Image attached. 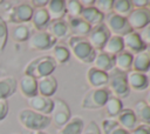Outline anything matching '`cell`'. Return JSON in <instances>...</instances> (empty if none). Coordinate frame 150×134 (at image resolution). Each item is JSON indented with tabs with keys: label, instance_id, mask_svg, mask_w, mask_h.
<instances>
[{
	"label": "cell",
	"instance_id": "18",
	"mask_svg": "<svg viewBox=\"0 0 150 134\" xmlns=\"http://www.w3.org/2000/svg\"><path fill=\"white\" fill-rule=\"evenodd\" d=\"M57 89V80L53 75H48L38 80V94L52 98Z\"/></svg>",
	"mask_w": 150,
	"mask_h": 134
},
{
	"label": "cell",
	"instance_id": "7",
	"mask_svg": "<svg viewBox=\"0 0 150 134\" xmlns=\"http://www.w3.org/2000/svg\"><path fill=\"white\" fill-rule=\"evenodd\" d=\"M70 118L71 112L68 103L60 98L54 99V106L50 113V121L54 123V126L61 128L70 120Z\"/></svg>",
	"mask_w": 150,
	"mask_h": 134
},
{
	"label": "cell",
	"instance_id": "12",
	"mask_svg": "<svg viewBox=\"0 0 150 134\" xmlns=\"http://www.w3.org/2000/svg\"><path fill=\"white\" fill-rule=\"evenodd\" d=\"M122 40H123V45H124V51H127L128 53H130L132 55L138 54L141 52H145V49L148 47L142 41L138 32H135V31H131L130 33L123 35Z\"/></svg>",
	"mask_w": 150,
	"mask_h": 134
},
{
	"label": "cell",
	"instance_id": "20",
	"mask_svg": "<svg viewBox=\"0 0 150 134\" xmlns=\"http://www.w3.org/2000/svg\"><path fill=\"white\" fill-rule=\"evenodd\" d=\"M32 25L36 31H46L49 22H50V18L49 14L46 9V7L43 8H34L33 11V15H32Z\"/></svg>",
	"mask_w": 150,
	"mask_h": 134
},
{
	"label": "cell",
	"instance_id": "10",
	"mask_svg": "<svg viewBox=\"0 0 150 134\" xmlns=\"http://www.w3.org/2000/svg\"><path fill=\"white\" fill-rule=\"evenodd\" d=\"M110 35L111 34H110L109 29L107 28V26L103 22V24H101V25L95 26V27L91 28L90 33L87 35V40L91 45V47L96 52H98V51H102L103 49V47L107 43V41H108V39H109Z\"/></svg>",
	"mask_w": 150,
	"mask_h": 134
},
{
	"label": "cell",
	"instance_id": "39",
	"mask_svg": "<svg viewBox=\"0 0 150 134\" xmlns=\"http://www.w3.org/2000/svg\"><path fill=\"white\" fill-rule=\"evenodd\" d=\"M81 134H101V128L95 121H89L82 129Z\"/></svg>",
	"mask_w": 150,
	"mask_h": 134
},
{
	"label": "cell",
	"instance_id": "49",
	"mask_svg": "<svg viewBox=\"0 0 150 134\" xmlns=\"http://www.w3.org/2000/svg\"><path fill=\"white\" fill-rule=\"evenodd\" d=\"M146 53H148V54H149V56H150V47L148 48V51H146Z\"/></svg>",
	"mask_w": 150,
	"mask_h": 134
},
{
	"label": "cell",
	"instance_id": "15",
	"mask_svg": "<svg viewBox=\"0 0 150 134\" xmlns=\"http://www.w3.org/2000/svg\"><path fill=\"white\" fill-rule=\"evenodd\" d=\"M127 81L130 91L139 92L144 91L149 87V81H148V75L144 73L135 72V71H129L127 72Z\"/></svg>",
	"mask_w": 150,
	"mask_h": 134
},
{
	"label": "cell",
	"instance_id": "8",
	"mask_svg": "<svg viewBox=\"0 0 150 134\" xmlns=\"http://www.w3.org/2000/svg\"><path fill=\"white\" fill-rule=\"evenodd\" d=\"M56 41L47 31H35L28 39V47L34 51H47L52 49L56 45Z\"/></svg>",
	"mask_w": 150,
	"mask_h": 134
},
{
	"label": "cell",
	"instance_id": "17",
	"mask_svg": "<svg viewBox=\"0 0 150 134\" xmlns=\"http://www.w3.org/2000/svg\"><path fill=\"white\" fill-rule=\"evenodd\" d=\"M19 89L22 96H25L26 99H30L35 95H38V80L23 74L20 80H19Z\"/></svg>",
	"mask_w": 150,
	"mask_h": 134
},
{
	"label": "cell",
	"instance_id": "25",
	"mask_svg": "<svg viewBox=\"0 0 150 134\" xmlns=\"http://www.w3.org/2000/svg\"><path fill=\"white\" fill-rule=\"evenodd\" d=\"M18 81L14 76L0 78V99H7L16 92Z\"/></svg>",
	"mask_w": 150,
	"mask_h": 134
},
{
	"label": "cell",
	"instance_id": "31",
	"mask_svg": "<svg viewBox=\"0 0 150 134\" xmlns=\"http://www.w3.org/2000/svg\"><path fill=\"white\" fill-rule=\"evenodd\" d=\"M132 59H134V55L128 53L127 51L118 53L117 55H115V68L121 72H125V73L131 71Z\"/></svg>",
	"mask_w": 150,
	"mask_h": 134
},
{
	"label": "cell",
	"instance_id": "16",
	"mask_svg": "<svg viewBox=\"0 0 150 134\" xmlns=\"http://www.w3.org/2000/svg\"><path fill=\"white\" fill-rule=\"evenodd\" d=\"M91 63H93L94 68L108 73L115 68V56H112L103 51H98V52H96V55Z\"/></svg>",
	"mask_w": 150,
	"mask_h": 134
},
{
	"label": "cell",
	"instance_id": "27",
	"mask_svg": "<svg viewBox=\"0 0 150 134\" xmlns=\"http://www.w3.org/2000/svg\"><path fill=\"white\" fill-rule=\"evenodd\" d=\"M84 127V122L81 116L70 118V120L61 128H59L56 134H81Z\"/></svg>",
	"mask_w": 150,
	"mask_h": 134
},
{
	"label": "cell",
	"instance_id": "13",
	"mask_svg": "<svg viewBox=\"0 0 150 134\" xmlns=\"http://www.w3.org/2000/svg\"><path fill=\"white\" fill-rule=\"evenodd\" d=\"M27 103L32 110L43 115H49L54 106V100L52 98H46L38 94L30 99H27Z\"/></svg>",
	"mask_w": 150,
	"mask_h": 134
},
{
	"label": "cell",
	"instance_id": "44",
	"mask_svg": "<svg viewBox=\"0 0 150 134\" xmlns=\"http://www.w3.org/2000/svg\"><path fill=\"white\" fill-rule=\"evenodd\" d=\"M47 2H48L47 0H33L30 5H33V7L35 8H43L47 6Z\"/></svg>",
	"mask_w": 150,
	"mask_h": 134
},
{
	"label": "cell",
	"instance_id": "5",
	"mask_svg": "<svg viewBox=\"0 0 150 134\" xmlns=\"http://www.w3.org/2000/svg\"><path fill=\"white\" fill-rule=\"evenodd\" d=\"M110 93L108 88H91L89 89L81 100V108L83 109H100L104 107L108 101Z\"/></svg>",
	"mask_w": 150,
	"mask_h": 134
},
{
	"label": "cell",
	"instance_id": "9",
	"mask_svg": "<svg viewBox=\"0 0 150 134\" xmlns=\"http://www.w3.org/2000/svg\"><path fill=\"white\" fill-rule=\"evenodd\" d=\"M34 7L30 2H21L16 6H13L8 12V21L15 25L27 24L32 20Z\"/></svg>",
	"mask_w": 150,
	"mask_h": 134
},
{
	"label": "cell",
	"instance_id": "37",
	"mask_svg": "<svg viewBox=\"0 0 150 134\" xmlns=\"http://www.w3.org/2000/svg\"><path fill=\"white\" fill-rule=\"evenodd\" d=\"M8 39V26L6 20L0 16V53L5 49Z\"/></svg>",
	"mask_w": 150,
	"mask_h": 134
},
{
	"label": "cell",
	"instance_id": "41",
	"mask_svg": "<svg viewBox=\"0 0 150 134\" xmlns=\"http://www.w3.org/2000/svg\"><path fill=\"white\" fill-rule=\"evenodd\" d=\"M8 112H9V106L7 100L0 99V121H2L8 115Z\"/></svg>",
	"mask_w": 150,
	"mask_h": 134
},
{
	"label": "cell",
	"instance_id": "34",
	"mask_svg": "<svg viewBox=\"0 0 150 134\" xmlns=\"http://www.w3.org/2000/svg\"><path fill=\"white\" fill-rule=\"evenodd\" d=\"M102 128L104 134H129L128 130L122 128L116 119H105L102 121Z\"/></svg>",
	"mask_w": 150,
	"mask_h": 134
},
{
	"label": "cell",
	"instance_id": "50",
	"mask_svg": "<svg viewBox=\"0 0 150 134\" xmlns=\"http://www.w3.org/2000/svg\"><path fill=\"white\" fill-rule=\"evenodd\" d=\"M148 81H149V87H150V76H148Z\"/></svg>",
	"mask_w": 150,
	"mask_h": 134
},
{
	"label": "cell",
	"instance_id": "11",
	"mask_svg": "<svg viewBox=\"0 0 150 134\" xmlns=\"http://www.w3.org/2000/svg\"><path fill=\"white\" fill-rule=\"evenodd\" d=\"M127 20L132 31L139 32L150 24V11L145 8H134L127 16Z\"/></svg>",
	"mask_w": 150,
	"mask_h": 134
},
{
	"label": "cell",
	"instance_id": "14",
	"mask_svg": "<svg viewBox=\"0 0 150 134\" xmlns=\"http://www.w3.org/2000/svg\"><path fill=\"white\" fill-rule=\"evenodd\" d=\"M68 27H69V32L74 35V36H82V38H87V35L90 33L91 31V26L88 25L82 18L77 16V18H70L67 16L66 19Z\"/></svg>",
	"mask_w": 150,
	"mask_h": 134
},
{
	"label": "cell",
	"instance_id": "45",
	"mask_svg": "<svg viewBox=\"0 0 150 134\" xmlns=\"http://www.w3.org/2000/svg\"><path fill=\"white\" fill-rule=\"evenodd\" d=\"M80 4L83 8H88V7H94L95 5V0H80Z\"/></svg>",
	"mask_w": 150,
	"mask_h": 134
},
{
	"label": "cell",
	"instance_id": "21",
	"mask_svg": "<svg viewBox=\"0 0 150 134\" xmlns=\"http://www.w3.org/2000/svg\"><path fill=\"white\" fill-rule=\"evenodd\" d=\"M53 38L57 39H63L69 34V27L66 21V19L61 20H50L47 29H46Z\"/></svg>",
	"mask_w": 150,
	"mask_h": 134
},
{
	"label": "cell",
	"instance_id": "40",
	"mask_svg": "<svg viewBox=\"0 0 150 134\" xmlns=\"http://www.w3.org/2000/svg\"><path fill=\"white\" fill-rule=\"evenodd\" d=\"M138 34H139L142 41H143L146 46L150 47V24H149L148 26H145L143 29H141V31L138 32Z\"/></svg>",
	"mask_w": 150,
	"mask_h": 134
},
{
	"label": "cell",
	"instance_id": "22",
	"mask_svg": "<svg viewBox=\"0 0 150 134\" xmlns=\"http://www.w3.org/2000/svg\"><path fill=\"white\" fill-rule=\"evenodd\" d=\"M116 121L128 132L132 130L137 126V118L131 108H123L122 112L116 116Z\"/></svg>",
	"mask_w": 150,
	"mask_h": 134
},
{
	"label": "cell",
	"instance_id": "23",
	"mask_svg": "<svg viewBox=\"0 0 150 134\" xmlns=\"http://www.w3.org/2000/svg\"><path fill=\"white\" fill-rule=\"evenodd\" d=\"M46 9L49 14L50 20H61L67 15L64 0H49L47 2Z\"/></svg>",
	"mask_w": 150,
	"mask_h": 134
},
{
	"label": "cell",
	"instance_id": "26",
	"mask_svg": "<svg viewBox=\"0 0 150 134\" xmlns=\"http://www.w3.org/2000/svg\"><path fill=\"white\" fill-rule=\"evenodd\" d=\"M131 71L144 73V74L150 71V56L146 53V51L145 52H141V53L134 55Z\"/></svg>",
	"mask_w": 150,
	"mask_h": 134
},
{
	"label": "cell",
	"instance_id": "4",
	"mask_svg": "<svg viewBox=\"0 0 150 134\" xmlns=\"http://www.w3.org/2000/svg\"><path fill=\"white\" fill-rule=\"evenodd\" d=\"M108 91L112 96L118 99H124L130 94V88L127 81V73L121 72L116 68L111 69L108 73Z\"/></svg>",
	"mask_w": 150,
	"mask_h": 134
},
{
	"label": "cell",
	"instance_id": "47",
	"mask_svg": "<svg viewBox=\"0 0 150 134\" xmlns=\"http://www.w3.org/2000/svg\"><path fill=\"white\" fill-rule=\"evenodd\" d=\"M149 106H150V91L148 92V94H146V96H145V100H144Z\"/></svg>",
	"mask_w": 150,
	"mask_h": 134
},
{
	"label": "cell",
	"instance_id": "29",
	"mask_svg": "<svg viewBox=\"0 0 150 134\" xmlns=\"http://www.w3.org/2000/svg\"><path fill=\"white\" fill-rule=\"evenodd\" d=\"M32 28L28 24H20V25H14L11 32V35L14 41L16 42H23L28 41L29 36L32 35Z\"/></svg>",
	"mask_w": 150,
	"mask_h": 134
},
{
	"label": "cell",
	"instance_id": "35",
	"mask_svg": "<svg viewBox=\"0 0 150 134\" xmlns=\"http://www.w3.org/2000/svg\"><path fill=\"white\" fill-rule=\"evenodd\" d=\"M132 9H134V7H132L130 0H114L112 13H115L120 16L127 18Z\"/></svg>",
	"mask_w": 150,
	"mask_h": 134
},
{
	"label": "cell",
	"instance_id": "3",
	"mask_svg": "<svg viewBox=\"0 0 150 134\" xmlns=\"http://www.w3.org/2000/svg\"><path fill=\"white\" fill-rule=\"evenodd\" d=\"M19 122L28 130H43L47 128L52 121L49 115H43L30 108H23L18 114Z\"/></svg>",
	"mask_w": 150,
	"mask_h": 134
},
{
	"label": "cell",
	"instance_id": "32",
	"mask_svg": "<svg viewBox=\"0 0 150 134\" xmlns=\"http://www.w3.org/2000/svg\"><path fill=\"white\" fill-rule=\"evenodd\" d=\"M50 56L54 59L56 65H63V63L68 62V60L70 59V52H69L67 46L61 45V43H56L52 48V55Z\"/></svg>",
	"mask_w": 150,
	"mask_h": 134
},
{
	"label": "cell",
	"instance_id": "2",
	"mask_svg": "<svg viewBox=\"0 0 150 134\" xmlns=\"http://www.w3.org/2000/svg\"><path fill=\"white\" fill-rule=\"evenodd\" d=\"M67 43H68V49H69L70 54H73L80 62H82V63H91L93 62V60L96 55V51L88 42L87 38L71 35L68 38Z\"/></svg>",
	"mask_w": 150,
	"mask_h": 134
},
{
	"label": "cell",
	"instance_id": "38",
	"mask_svg": "<svg viewBox=\"0 0 150 134\" xmlns=\"http://www.w3.org/2000/svg\"><path fill=\"white\" fill-rule=\"evenodd\" d=\"M112 5H114V0H95L94 7L98 9L102 14L107 15L112 12Z\"/></svg>",
	"mask_w": 150,
	"mask_h": 134
},
{
	"label": "cell",
	"instance_id": "24",
	"mask_svg": "<svg viewBox=\"0 0 150 134\" xmlns=\"http://www.w3.org/2000/svg\"><path fill=\"white\" fill-rule=\"evenodd\" d=\"M80 18H82L88 25L93 27L95 26H98L104 22V18L105 15L102 14L98 9H96L95 7H88V8H83L82 12H81V15Z\"/></svg>",
	"mask_w": 150,
	"mask_h": 134
},
{
	"label": "cell",
	"instance_id": "33",
	"mask_svg": "<svg viewBox=\"0 0 150 134\" xmlns=\"http://www.w3.org/2000/svg\"><path fill=\"white\" fill-rule=\"evenodd\" d=\"M104 108H105L107 115H109L112 119V118H116L122 112V109H123V102H122L121 99L110 95L109 99H108V101L104 105Z\"/></svg>",
	"mask_w": 150,
	"mask_h": 134
},
{
	"label": "cell",
	"instance_id": "36",
	"mask_svg": "<svg viewBox=\"0 0 150 134\" xmlns=\"http://www.w3.org/2000/svg\"><path fill=\"white\" fill-rule=\"evenodd\" d=\"M83 7L80 4V0H67L66 1V14L70 18H77L81 15Z\"/></svg>",
	"mask_w": 150,
	"mask_h": 134
},
{
	"label": "cell",
	"instance_id": "6",
	"mask_svg": "<svg viewBox=\"0 0 150 134\" xmlns=\"http://www.w3.org/2000/svg\"><path fill=\"white\" fill-rule=\"evenodd\" d=\"M104 25L109 29L111 35H117V36H123L128 33H130L132 29L124 16H120L115 13H109L104 18Z\"/></svg>",
	"mask_w": 150,
	"mask_h": 134
},
{
	"label": "cell",
	"instance_id": "19",
	"mask_svg": "<svg viewBox=\"0 0 150 134\" xmlns=\"http://www.w3.org/2000/svg\"><path fill=\"white\" fill-rule=\"evenodd\" d=\"M87 81L91 88H103L108 85V73L98 71L93 66L87 71Z\"/></svg>",
	"mask_w": 150,
	"mask_h": 134
},
{
	"label": "cell",
	"instance_id": "43",
	"mask_svg": "<svg viewBox=\"0 0 150 134\" xmlns=\"http://www.w3.org/2000/svg\"><path fill=\"white\" fill-rule=\"evenodd\" d=\"M134 8H145L148 6V0H130Z\"/></svg>",
	"mask_w": 150,
	"mask_h": 134
},
{
	"label": "cell",
	"instance_id": "46",
	"mask_svg": "<svg viewBox=\"0 0 150 134\" xmlns=\"http://www.w3.org/2000/svg\"><path fill=\"white\" fill-rule=\"evenodd\" d=\"M27 134H48V133H46L43 130H28Z\"/></svg>",
	"mask_w": 150,
	"mask_h": 134
},
{
	"label": "cell",
	"instance_id": "48",
	"mask_svg": "<svg viewBox=\"0 0 150 134\" xmlns=\"http://www.w3.org/2000/svg\"><path fill=\"white\" fill-rule=\"evenodd\" d=\"M146 8L150 11V0H148V6H146Z\"/></svg>",
	"mask_w": 150,
	"mask_h": 134
},
{
	"label": "cell",
	"instance_id": "28",
	"mask_svg": "<svg viewBox=\"0 0 150 134\" xmlns=\"http://www.w3.org/2000/svg\"><path fill=\"white\" fill-rule=\"evenodd\" d=\"M132 110L137 118V121H141L142 125L150 126V106L144 100L137 101Z\"/></svg>",
	"mask_w": 150,
	"mask_h": 134
},
{
	"label": "cell",
	"instance_id": "30",
	"mask_svg": "<svg viewBox=\"0 0 150 134\" xmlns=\"http://www.w3.org/2000/svg\"><path fill=\"white\" fill-rule=\"evenodd\" d=\"M102 51L105 52V53H108V54H110V55H112V56H115L118 53L123 52L124 51V45H123L122 36L110 35Z\"/></svg>",
	"mask_w": 150,
	"mask_h": 134
},
{
	"label": "cell",
	"instance_id": "1",
	"mask_svg": "<svg viewBox=\"0 0 150 134\" xmlns=\"http://www.w3.org/2000/svg\"><path fill=\"white\" fill-rule=\"evenodd\" d=\"M56 62L54 61V59L50 55H42V56H38L33 60H30L25 69H23V74L29 75L36 80L52 75V73L55 71L56 68Z\"/></svg>",
	"mask_w": 150,
	"mask_h": 134
},
{
	"label": "cell",
	"instance_id": "42",
	"mask_svg": "<svg viewBox=\"0 0 150 134\" xmlns=\"http://www.w3.org/2000/svg\"><path fill=\"white\" fill-rule=\"evenodd\" d=\"M129 134H150V126L148 125H137L132 130L129 132Z\"/></svg>",
	"mask_w": 150,
	"mask_h": 134
}]
</instances>
